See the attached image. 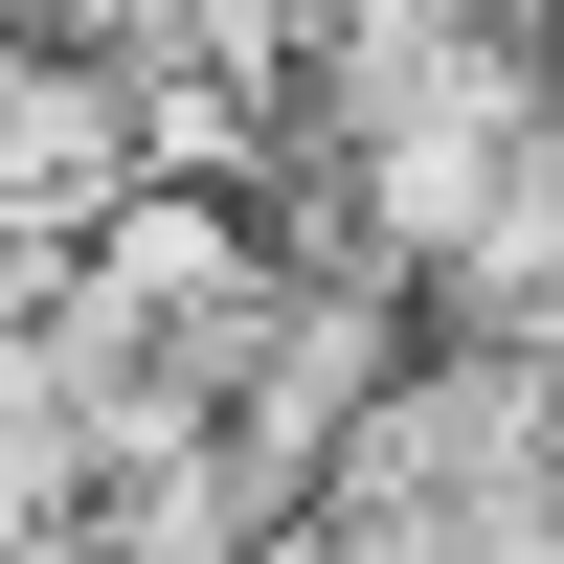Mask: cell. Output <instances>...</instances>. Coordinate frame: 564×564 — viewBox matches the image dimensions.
I'll return each instance as SVG.
<instances>
[{
	"label": "cell",
	"mask_w": 564,
	"mask_h": 564,
	"mask_svg": "<svg viewBox=\"0 0 564 564\" xmlns=\"http://www.w3.org/2000/svg\"><path fill=\"white\" fill-rule=\"evenodd\" d=\"M113 204H135V90L0 45V249H90Z\"/></svg>",
	"instance_id": "obj_1"
}]
</instances>
